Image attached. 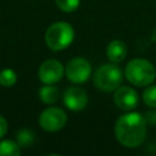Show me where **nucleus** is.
Masks as SVG:
<instances>
[{
    "label": "nucleus",
    "instance_id": "f257e3e1",
    "mask_svg": "<svg viewBox=\"0 0 156 156\" xmlns=\"http://www.w3.org/2000/svg\"><path fill=\"white\" fill-rule=\"evenodd\" d=\"M147 122L139 112L122 115L115 124V135L119 144L126 147H136L143 144L146 136Z\"/></svg>",
    "mask_w": 156,
    "mask_h": 156
},
{
    "label": "nucleus",
    "instance_id": "20e7f679",
    "mask_svg": "<svg viewBox=\"0 0 156 156\" xmlns=\"http://www.w3.org/2000/svg\"><path fill=\"white\" fill-rule=\"evenodd\" d=\"M95 87L101 91H115L118 87H121L123 80V73L117 63H105L100 66L93 77Z\"/></svg>",
    "mask_w": 156,
    "mask_h": 156
},
{
    "label": "nucleus",
    "instance_id": "0eeeda50",
    "mask_svg": "<svg viewBox=\"0 0 156 156\" xmlns=\"http://www.w3.org/2000/svg\"><path fill=\"white\" fill-rule=\"evenodd\" d=\"M65 73V68L62 63L57 60L49 58L44 61L38 71V77L41 83L44 84H55L61 80Z\"/></svg>",
    "mask_w": 156,
    "mask_h": 156
},
{
    "label": "nucleus",
    "instance_id": "6e6552de",
    "mask_svg": "<svg viewBox=\"0 0 156 156\" xmlns=\"http://www.w3.org/2000/svg\"><path fill=\"white\" fill-rule=\"evenodd\" d=\"M63 104L71 111H82L88 105V94L79 87H68L63 91Z\"/></svg>",
    "mask_w": 156,
    "mask_h": 156
},
{
    "label": "nucleus",
    "instance_id": "dca6fc26",
    "mask_svg": "<svg viewBox=\"0 0 156 156\" xmlns=\"http://www.w3.org/2000/svg\"><path fill=\"white\" fill-rule=\"evenodd\" d=\"M57 7L63 12H73L78 9L80 0H55Z\"/></svg>",
    "mask_w": 156,
    "mask_h": 156
},
{
    "label": "nucleus",
    "instance_id": "ddd939ff",
    "mask_svg": "<svg viewBox=\"0 0 156 156\" xmlns=\"http://www.w3.org/2000/svg\"><path fill=\"white\" fill-rule=\"evenodd\" d=\"M16 140H17V144L21 146V149L22 147H28L34 141V133L28 128H22L17 132Z\"/></svg>",
    "mask_w": 156,
    "mask_h": 156
},
{
    "label": "nucleus",
    "instance_id": "1a4fd4ad",
    "mask_svg": "<svg viewBox=\"0 0 156 156\" xmlns=\"http://www.w3.org/2000/svg\"><path fill=\"white\" fill-rule=\"evenodd\" d=\"M113 101L116 106L123 111H132L139 105V95L130 87H118L115 90Z\"/></svg>",
    "mask_w": 156,
    "mask_h": 156
},
{
    "label": "nucleus",
    "instance_id": "f3484780",
    "mask_svg": "<svg viewBox=\"0 0 156 156\" xmlns=\"http://www.w3.org/2000/svg\"><path fill=\"white\" fill-rule=\"evenodd\" d=\"M6 133H7V121L5 119V117L0 115V139L4 138Z\"/></svg>",
    "mask_w": 156,
    "mask_h": 156
},
{
    "label": "nucleus",
    "instance_id": "423d86ee",
    "mask_svg": "<svg viewBox=\"0 0 156 156\" xmlns=\"http://www.w3.org/2000/svg\"><path fill=\"white\" fill-rule=\"evenodd\" d=\"M39 126L46 132H57L66 126L67 115L60 107H48L39 116Z\"/></svg>",
    "mask_w": 156,
    "mask_h": 156
},
{
    "label": "nucleus",
    "instance_id": "39448f33",
    "mask_svg": "<svg viewBox=\"0 0 156 156\" xmlns=\"http://www.w3.org/2000/svg\"><path fill=\"white\" fill-rule=\"evenodd\" d=\"M65 74L67 79L74 84L85 83L91 76V65L83 57H74L66 65Z\"/></svg>",
    "mask_w": 156,
    "mask_h": 156
},
{
    "label": "nucleus",
    "instance_id": "f03ea898",
    "mask_svg": "<svg viewBox=\"0 0 156 156\" xmlns=\"http://www.w3.org/2000/svg\"><path fill=\"white\" fill-rule=\"evenodd\" d=\"M124 77L135 87H147L155 80L156 69L150 61L136 57L127 63Z\"/></svg>",
    "mask_w": 156,
    "mask_h": 156
},
{
    "label": "nucleus",
    "instance_id": "4468645a",
    "mask_svg": "<svg viewBox=\"0 0 156 156\" xmlns=\"http://www.w3.org/2000/svg\"><path fill=\"white\" fill-rule=\"evenodd\" d=\"M17 82V74L11 68H4L0 71V85L5 88H11Z\"/></svg>",
    "mask_w": 156,
    "mask_h": 156
},
{
    "label": "nucleus",
    "instance_id": "6ab92c4d",
    "mask_svg": "<svg viewBox=\"0 0 156 156\" xmlns=\"http://www.w3.org/2000/svg\"><path fill=\"white\" fill-rule=\"evenodd\" d=\"M151 40L152 41H156V29H154V32L151 33Z\"/></svg>",
    "mask_w": 156,
    "mask_h": 156
},
{
    "label": "nucleus",
    "instance_id": "2eb2a0df",
    "mask_svg": "<svg viewBox=\"0 0 156 156\" xmlns=\"http://www.w3.org/2000/svg\"><path fill=\"white\" fill-rule=\"evenodd\" d=\"M143 101L146 106L156 108V85H147L143 93Z\"/></svg>",
    "mask_w": 156,
    "mask_h": 156
},
{
    "label": "nucleus",
    "instance_id": "f8f14e48",
    "mask_svg": "<svg viewBox=\"0 0 156 156\" xmlns=\"http://www.w3.org/2000/svg\"><path fill=\"white\" fill-rule=\"evenodd\" d=\"M18 156L21 155V146L13 140H1L0 141V156Z\"/></svg>",
    "mask_w": 156,
    "mask_h": 156
},
{
    "label": "nucleus",
    "instance_id": "a211bd4d",
    "mask_svg": "<svg viewBox=\"0 0 156 156\" xmlns=\"http://www.w3.org/2000/svg\"><path fill=\"white\" fill-rule=\"evenodd\" d=\"M146 122L147 123H151V124H156V112H149L145 117Z\"/></svg>",
    "mask_w": 156,
    "mask_h": 156
},
{
    "label": "nucleus",
    "instance_id": "9d476101",
    "mask_svg": "<svg viewBox=\"0 0 156 156\" xmlns=\"http://www.w3.org/2000/svg\"><path fill=\"white\" fill-rule=\"evenodd\" d=\"M106 55L111 62L119 63L127 56V45L122 40H112L106 48Z\"/></svg>",
    "mask_w": 156,
    "mask_h": 156
},
{
    "label": "nucleus",
    "instance_id": "7ed1b4c3",
    "mask_svg": "<svg viewBox=\"0 0 156 156\" xmlns=\"http://www.w3.org/2000/svg\"><path fill=\"white\" fill-rule=\"evenodd\" d=\"M74 39V29L67 22H55L45 32V43L54 50L60 51L68 48Z\"/></svg>",
    "mask_w": 156,
    "mask_h": 156
},
{
    "label": "nucleus",
    "instance_id": "9b49d317",
    "mask_svg": "<svg viewBox=\"0 0 156 156\" xmlns=\"http://www.w3.org/2000/svg\"><path fill=\"white\" fill-rule=\"evenodd\" d=\"M60 98V91L56 87L52 84H45L39 89V99L44 104H54Z\"/></svg>",
    "mask_w": 156,
    "mask_h": 156
}]
</instances>
